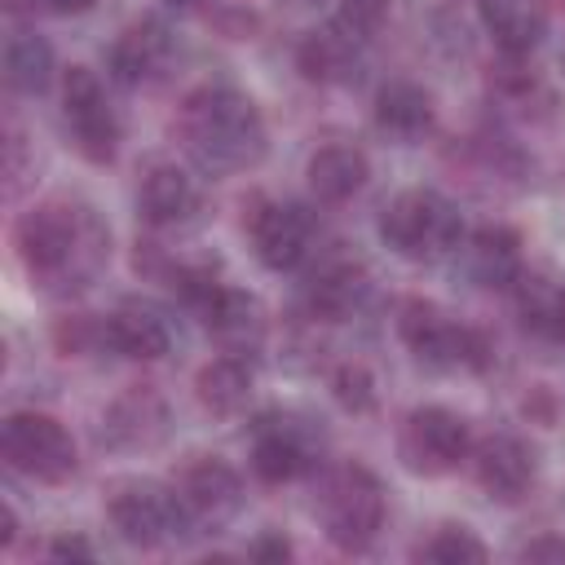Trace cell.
<instances>
[{
	"label": "cell",
	"mask_w": 565,
	"mask_h": 565,
	"mask_svg": "<svg viewBox=\"0 0 565 565\" xmlns=\"http://www.w3.org/2000/svg\"><path fill=\"white\" fill-rule=\"evenodd\" d=\"M331 397L340 402V411H349V415H371L375 406H380V388H375V375H371V366L366 362H340L335 371H331Z\"/></svg>",
	"instance_id": "obj_28"
},
{
	"label": "cell",
	"mask_w": 565,
	"mask_h": 565,
	"mask_svg": "<svg viewBox=\"0 0 565 565\" xmlns=\"http://www.w3.org/2000/svg\"><path fill=\"white\" fill-rule=\"evenodd\" d=\"M516 556L521 561H565V539L561 534H539V539L521 543Z\"/></svg>",
	"instance_id": "obj_31"
},
{
	"label": "cell",
	"mask_w": 565,
	"mask_h": 565,
	"mask_svg": "<svg viewBox=\"0 0 565 565\" xmlns=\"http://www.w3.org/2000/svg\"><path fill=\"white\" fill-rule=\"evenodd\" d=\"M177 137L190 163L207 177L252 172L269 154V128L260 106L234 84H203L181 102Z\"/></svg>",
	"instance_id": "obj_2"
},
{
	"label": "cell",
	"mask_w": 565,
	"mask_h": 565,
	"mask_svg": "<svg viewBox=\"0 0 565 565\" xmlns=\"http://www.w3.org/2000/svg\"><path fill=\"white\" fill-rule=\"evenodd\" d=\"M172 9H203V4H212V0H168Z\"/></svg>",
	"instance_id": "obj_36"
},
{
	"label": "cell",
	"mask_w": 565,
	"mask_h": 565,
	"mask_svg": "<svg viewBox=\"0 0 565 565\" xmlns=\"http://www.w3.org/2000/svg\"><path fill=\"white\" fill-rule=\"evenodd\" d=\"M512 313L525 340L543 349L565 344V274L525 265L521 278L512 282Z\"/></svg>",
	"instance_id": "obj_20"
},
{
	"label": "cell",
	"mask_w": 565,
	"mask_h": 565,
	"mask_svg": "<svg viewBox=\"0 0 565 565\" xmlns=\"http://www.w3.org/2000/svg\"><path fill=\"white\" fill-rule=\"evenodd\" d=\"M331 433L305 406H274L252 419V472L269 486L309 481L327 468Z\"/></svg>",
	"instance_id": "obj_5"
},
{
	"label": "cell",
	"mask_w": 565,
	"mask_h": 565,
	"mask_svg": "<svg viewBox=\"0 0 565 565\" xmlns=\"http://www.w3.org/2000/svg\"><path fill=\"white\" fill-rule=\"evenodd\" d=\"M397 335L411 349V358L437 375H481L494 362V349L477 327L459 322L455 313L419 296L397 309Z\"/></svg>",
	"instance_id": "obj_6"
},
{
	"label": "cell",
	"mask_w": 565,
	"mask_h": 565,
	"mask_svg": "<svg viewBox=\"0 0 565 565\" xmlns=\"http://www.w3.org/2000/svg\"><path fill=\"white\" fill-rule=\"evenodd\" d=\"M177 313L163 300L150 296H124L106 313V349L132 358V362H163L177 349Z\"/></svg>",
	"instance_id": "obj_15"
},
{
	"label": "cell",
	"mask_w": 565,
	"mask_h": 565,
	"mask_svg": "<svg viewBox=\"0 0 565 565\" xmlns=\"http://www.w3.org/2000/svg\"><path fill=\"white\" fill-rule=\"evenodd\" d=\"M0 455L18 477L40 486H66L79 472V446L71 428L44 411H13L0 424Z\"/></svg>",
	"instance_id": "obj_7"
},
{
	"label": "cell",
	"mask_w": 565,
	"mask_h": 565,
	"mask_svg": "<svg viewBox=\"0 0 565 565\" xmlns=\"http://www.w3.org/2000/svg\"><path fill=\"white\" fill-rule=\"evenodd\" d=\"M318 530L340 552H366L388 521V490L366 463H327L313 477Z\"/></svg>",
	"instance_id": "obj_3"
},
{
	"label": "cell",
	"mask_w": 565,
	"mask_h": 565,
	"mask_svg": "<svg viewBox=\"0 0 565 565\" xmlns=\"http://www.w3.org/2000/svg\"><path fill=\"white\" fill-rule=\"evenodd\" d=\"M13 247L26 278L49 296L88 291L110 265V225L79 194H49L13 225Z\"/></svg>",
	"instance_id": "obj_1"
},
{
	"label": "cell",
	"mask_w": 565,
	"mask_h": 565,
	"mask_svg": "<svg viewBox=\"0 0 565 565\" xmlns=\"http://www.w3.org/2000/svg\"><path fill=\"white\" fill-rule=\"evenodd\" d=\"M49 556H57V561H88V556H97V547L88 543V539H79V534H62V539H53L49 543Z\"/></svg>",
	"instance_id": "obj_32"
},
{
	"label": "cell",
	"mask_w": 565,
	"mask_h": 565,
	"mask_svg": "<svg viewBox=\"0 0 565 565\" xmlns=\"http://www.w3.org/2000/svg\"><path fill=\"white\" fill-rule=\"evenodd\" d=\"M459 269L472 287L481 291H512V282L521 278L525 269V252H521V234L503 221L494 225H481L472 234H463L459 243Z\"/></svg>",
	"instance_id": "obj_21"
},
{
	"label": "cell",
	"mask_w": 565,
	"mask_h": 565,
	"mask_svg": "<svg viewBox=\"0 0 565 565\" xmlns=\"http://www.w3.org/2000/svg\"><path fill=\"white\" fill-rule=\"evenodd\" d=\"M477 437H472V424L450 411V406H415L406 419H402V433H397V459L406 472L415 477H446L455 472L459 463H468Z\"/></svg>",
	"instance_id": "obj_9"
},
{
	"label": "cell",
	"mask_w": 565,
	"mask_h": 565,
	"mask_svg": "<svg viewBox=\"0 0 565 565\" xmlns=\"http://www.w3.org/2000/svg\"><path fill=\"white\" fill-rule=\"evenodd\" d=\"M247 238H252V252L265 269L274 274H296V269H309V260L322 252V230H318V216L313 207L305 203H291V199H265L256 203V212L247 216Z\"/></svg>",
	"instance_id": "obj_10"
},
{
	"label": "cell",
	"mask_w": 565,
	"mask_h": 565,
	"mask_svg": "<svg viewBox=\"0 0 565 565\" xmlns=\"http://www.w3.org/2000/svg\"><path fill=\"white\" fill-rule=\"evenodd\" d=\"M296 66L305 79L327 84V88H349L362 79L366 66V40H358L349 26H340L335 18L313 26L300 44H296Z\"/></svg>",
	"instance_id": "obj_22"
},
{
	"label": "cell",
	"mask_w": 565,
	"mask_h": 565,
	"mask_svg": "<svg viewBox=\"0 0 565 565\" xmlns=\"http://www.w3.org/2000/svg\"><path fill=\"white\" fill-rule=\"evenodd\" d=\"M247 556L252 561H287L291 556V543L282 534H260L256 543H247Z\"/></svg>",
	"instance_id": "obj_33"
},
{
	"label": "cell",
	"mask_w": 565,
	"mask_h": 565,
	"mask_svg": "<svg viewBox=\"0 0 565 565\" xmlns=\"http://www.w3.org/2000/svg\"><path fill=\"white\" fill-rule=\"evenodd\" d=\"M207 327V335L221 344V353H247L256 358L265 349V335H269V309L260 296L234 287V282H221L199 309H194Z\"/></svg>",
	"instance_id": "obj_18"
},
{
	"label": "cell",
	"mask_w": 565,
	"mask_h": 565,
	"mask_svg": "<svg viewBox=\"0 0 565 565\" xmlns=\"http://www.w3.org/2000/svg\"><path fill=\"white\" fill-rule=\"evenodd\" d=\"M419 561H437V565H468V561H486L490 547L468 530V525H441L433 530L428 543L415 547Z\"/></svg>",
	"instance_id": "obj_29"
},
{
	"label": "cell",
	"mask_w": 565,
	"mask_h": 565,
	"mask_svg": "<svg viewBox=\"0 0 565 565\" xmlns=\"http://www.w3.org/2000/svg\"><path fill=\"white\" fill-rule=\"evenodd\" d=\"M62 119L71 128L75 150L88 163H110L124 141V119L93 66H71L62 75Z\"/></svg>",
	"instance_id": "obj_11"
},
{
	"label": "cell",
	"mask_w": 565,
	"mask_h": 565,
	"mask_svg": "<svg viewBox=\"0 0 565 565\" xmlns=\"http://www.w3.org/2000/svg\"><path fill=\"white\" fill-rule=\"evenodd\" d=\"M305 177H309V190L318 203H349L371 181V159L353 141H327L309 154Z\"/></svg>",
	"instance_id": "obj_24"
},
{
	"label": "cell",
	"mask_w": 565,
	"mask_h": 565,
	"mask_svg": "<svg viewBox=\"0 0 565 565\" xmlns=\"http://www.w3.org/2000/svg\"><path fill=\"white\" fill-rule=\"evenodd\" d=\"M172 486H177V499H181L190 534H221L247 503L243 472L221 455H194L177 472Z\"/></svg>",
	"instance_id": "obj_12"
},
{
	"label": "cell",
	"mask_w": 565,
	"mask_h": 565,
	"mask_svg": "<svg viewBox=\"0 0 565 565\" xmlns=\"http://www.w3.org/2000/svg\"><path fill=\"white\" fill-rule=\"evenodd\" d=\"M477 13L508 57H530L552 26V0H477Z\"/></svg>",
	"instance_id": "obj_23"
},
{
	"label": "cell",
	"mask_w": 565,
	"mask_h": 565,
	"mask_svg": "<svg viewBox=\"0 0 565 565\" xmlns=\"http://www.w3.org/2000/svg\"><path fill=\"white\" fill-rule=\"evenodd\" d=\"M40 9H49V13H62V18H71V13H88L97 0H35Z\"/></svg>",
	"instance_id": "obj_34"
},
{
	"label": "cell",
	"mask_w": 565,
	"mask_h": 565,
	"mask_svg": "<svg viewBox=\"0 0 565 565\" xmlns=\"http://www.w3.org/2000/svg\"><path fill=\"white\" fill-rule=\"evenodd\" d=\"M371 300V274L353 256H313L309 260V282H305V305L318 322H349L362 313Z\"/></svg>",
	"instance_id": "obj_19"
},
{
	"label": "cell",
	"mask_w": 565,
	"mask_h": 565,
	"mask_svg": "<svg viewBox=\"0 0 565 565\" xmlns=\"http://www.w3.org/2000/svg\"><path fill=\"white\" fill-rule=\"evenodd\" d=\"M468 463H472V481L494 503H521L534 490V481H539V455L516 433H490V437H481L472 446Z\"/></svg>",
	"instance_id": "obj_17"
},
{
	"label": "cell",
	"mask_w": 565,
	"mask_h": 565,
	"mask_svg": "<svg viewBox=\"0 0 565 565\" xmlns=\"http://www.w3.org/2000/svg\"><path fill=\"white\" fill-rule=\"evenodd\" d=\"M463 212L450 194L433 190V185H411L397 190L384 212H380V238L388 252H397L402 260L415 265H437L446 256L459 252L463 243Z\"/></svg>",
	"instance_id": "obj_4"
},
{
	"label": "cell",
	"mask_w": 565,
	"mask_h": 565,
	"mask_svg": "<svg viewBox=\"0 0 565 565\" xmlns=\"http://www.w3.org/2000/svg\"><path fill=\"white\" fill-rule=\"evenodd\" d=\"M172 433V411L168 402L150 388H124L106 411H102V446L119 450V455H141V450H159Z\"/></svg>",
	"instance_id": "obj_16"
},
{
	"label": "cell",
	"mask_w": 565,
	"mask_h": 565,
	"mask_svg": "<svg viewBox=\"0 0 565 565\" xmlns=\"http://www.w3.org/2000/svg\"><path fill=\"white\" fill-rule=\"evenodd\" d=\"M137 212L146 216L150 230L163 234H185L207 216V194L194 168L177 163V159H154L141 172L137 185Z\"/></svg>",
	"instance_id": "obj_14"
},
{
	"label": "cell",
	"mask_w": 565,
	"mask_h": 565,
	"mask_svg": "<svg viewBox=\"0 0 565 565\" xmlns=\"http://www.w3.org/2000/svg\"><path fill=\"white\" fill-rule=\"evenodd\" d=\"M13 539H18V512H13V503H4V512H0V547H13Z\"/></svg>",
	"instance_id": "obj_35"
},
{
	"label": "cell",
	"mask_w": 565,
	"mask_h": 565,
	"mask_svg": "<svg viewBox=\"0 0 565 565\" xmlns=\"http://www.w3.org/2000/svg\"><path fill=\"white\" fill-rule=\"evenodd\" d=\"M106 516L115 525V534L132 547H163L185 530V512L177 499V486L154 481V477H124L106 490Z\"/></svg>",
	"instance_id": "obj_8"
},
{
	"label": "cell",
	"mask_w": 565,
	"mask_h": 565,
	"mask_svg": "<svg viewBox=\"0 0 565 565\" xmlns=\"http://www.w3.org/2000/svg\"><path fill=\"white\" fill-rule=\"evenodd\" d=\"M433 119H437V106H433V93L415 79H388L380 93H375V128L402 146L419 141L433 132Z\"/></svg>",
	"instance_id": "obj_26"
},
{
	"label": "cell",
	"mask_w": 565,
	"mask_h": 565,
	"mask_svg": "<svg viewBox=\"0 0 565 565\" xmlns=\"http://www.w3.org/2000/svg\"><path fill=\"white\" fill-rule=\"evenodd\" d=\"M177 66H181V35L154 13L128 22L110 44V79H119L124 88H154L172 79Z\"/></svg>",
	"instance_id": "obj_13"
},
{
	"label": "cell",
	"mask_w": 565,
	"mask_h": 565,
	"mask_svg": "<svg viewBox=\"0 0 565 565\" xmlns=\"http://www.w3.org/2000/svg\"><path fill=\"white\" fill-rule=\"evenodd\" d=\"M388 13H393V0H340V9H335V22L340 26H349L358 40H375L380 35V26L388 22Z\"/></svg>",
	"instance_id": "obj_30"
},
{
	"label": "cell",
	"mask_w": 565,
	"mask_h": 565,
	"mask_svg": "<svg viewBox=\"0 0 565 565\" xmlns=\"http://www.w3.org/2000/svg\"><path fill=\"white\" fill-rule=\"evenodd\" d=\"M252 393H256V366H252L247 353H221V358L203 362L199 375H194L199 406L212 411V415H221V419L243 415L247 402H252Z\"/></svg>",
	"instance_id": "obj_25"
},
{
	"label": "cell",
	"mask_w": 565,
	"mask_h": 565,
	"mask_svg": "<svg viewBox=\"0 0 565 565\" xmlns=\"http://www.w3.org/2000/svg\"><path fill=\"white\" fill-rule=\"evenodd\" d=\"M53 75H57V57L40 31H13L4 40V84L13 93L40 97V93H49Z\"/></svg>",
	"instance_id": "obj_27"
}]
</instances>
